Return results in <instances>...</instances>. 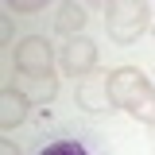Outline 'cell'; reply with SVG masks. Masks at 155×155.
Returning a JSON list of instances; mask_svg holds the SVG:
<instances>
[{"label":"cell","instance_id":"6da1fadb","mask_svg":"<svg viewBox=\"0 0 155 155\" xmlns=\"http://www.w3.org/2000/svg\"><path fill=\"white\" fill-rule=\"evenodd\" d=\"M109 97H113V109H124L140 124H155V89L143 78V70L136 66L109 70Z\"/></svg>","mask_w":155,"mask_h":155},{"label":"cell","instance_id":"7a4b0ae2","mask_svg":"<svg viewBox=\"0 0 155 155\" xmlns=\"http://www.w3.org/2000/svg\"><path fill=\"white\" fill-rule=\"evenodd\" d=\"M151 27V8L143 0H113L105 4V31L113 43L120 47H132L140 43V35Z\"/></svg>","mask_w":155,"mask_h":155},{"label":"cell","instance_id":"3957f363","mask_svg":"<svg viewBox=\"0 0 155 155\" xmlns=\"http://www.w3.org/2000/svg\"><path fill=\"white\" fill-rule=\"evenodd\" d=\"M16 70L23 78H51L54 74V47L43 35H27L16 43Z\"/></svg>","mask_w":155,"mask_h":155},{"label":"cell","instance_id":"277c9868","mask_svg":"<svg viewBox=\"0 0 155 155\" xmlns=\"http://www.w3.org/2000/svg\"><path fill=\"white\" fill-rule=\"evenodd\" d=\"M97 66V43L85 35L78 39H66V47H62V70L70 78H89Z\"/></svg>","mask_w":155,"mask_h":155},{"label":"cell","instance_id":"5b68a950","mask_svg":"<svg viewBox=\"0 0 155 155\" xmlns=\"http://www.w3.org/2000/svg\"><path fill=\"white\" fill-rule=\"evenodd\" d=\"M78 109H85V113H113L109 74H89V78L78 81Z\"/></svg>","mask_w":155,"mask_h":155},{"label":"cell","instance_id":"8992f818","mask_svg":"<svg viewBox=\"0 0 155 155\" xmlns=\"http://www.w3.org/2000/svg\"><path fill=\"white\" fill-rule=\"evenodd\" d=\"M27 109H31V101L19 93V89H4V93H0V128L12 132L16 124H23Z\"/></svg>","mask_w":155,"mask_h":155},{"label":"cell","instance_id":"52a82bcc","mask_svg":"<svg viewBox=\"0 0 155 155\" xmlns=\"http://www.w3.org/2000/svg\"><path fill=\"white\" fill-rule=\"evenodd\" d=\"M19 93L27 97L31 105H47V101H54L58 93V78H19Z\"/></svg>","mask_w":155,"mask_h":155},{"label":"cell","instance_id":"ba28073f","mask_svg":"<svg viewBox=\"0 0 155 155\" xmlns=\"http://www.w3.org/2000/svg\"><path fill=\"white\" fill-rule=\"evenodd\" d=\"M54 27H58V31H62L66 39H78V31L85 27V8H81V4H74V0H66V4H58Z\"/></svg>","mask_w":155,"mask_h":155},{"label":"cell","instance_id":"9c48e42d","mask_svg":"<svg viewBox=\"0 0 155 155\" xmlns=\"http://www.w3.org/2000/svg\"><path fill=\"white\" fill-rule=\"evenodd\" d=\"M39 155H89L78 140H54V143H47Z\"/></svg>","mask_w":155,"mask_h":155},{"label":"cell","instance_id":"30bf717a","mask_svg":"<svg viewBox=\"0 0 155 155\" xmlns=\"http://www.w3.org/2000/svg\"><path fill=\"white\" fill-rule=\"evenodd\" d=\"M8 12H16V16H35V12H47V0H19V4H8Z\"/></svg>","mask_w":155,"mask_h":155},{"label":"cell","instance_id":"8fae6325","mask_svg":"<svg viewBox=\"0 0 155 155\" xmlns=\"http://www.w3.org/2000/svg\"><path fill=\"white\" fill-rule=\"evenodd\" d=\"M0 155H19V147H16V140H4V143H0Z\"/></svg>","mask_w":155,"mask_h":155},{"label":"cell","instance_id":"7c38bea8","mask_svg":"<svg viewBox=\"0 0 155 155\" xmlns=\"http://www.w3.org/2000/svg\"><path fill=\"white\" fill-rule=\"evenodd\" d=\"M151 31H155V23H151Z\"/></svg>","mask_w":155,"mask_h":155}]
</instances>
